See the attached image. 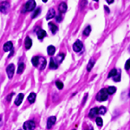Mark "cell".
Instances as JSON below:
<instances>
[{
    "instance_id": "2",
    "label": "cell",
    "mask_w": 130,
    "mask_h": 130,
    "mask_svg": "<svg viewBox=\"0 0 130 130\" xmlns=\"http://www.w3.org/2000/svg\"><path fill=\"white\" fill-rule=\"evenodd\" d=\"M36 7V3L34 0H29L25 4V10L27 12L33 11Z\"/></svg>"
},
{
    "instance_id": "9",
    "label": "cell",
    "mask_w": 130,
    "mask_h": 130,
    "mask_svg": "<svg viewBox=\"0 0 130 130\" xmlns=\"http://www.w3.org/2000/svg\"><path fill=\"white\" fill-rule=\"evenodd\" d=\"M12 48H13V44H12V42L10 41L6 42V43L4 44V46H3V50L6 52L12 50Z\"/></svg>"
},
{
    "instance_id": "14",
    "label": "cell",
    "mask_w": 130,
    "mask_h": 130,
    "mask_svg": "<svg viewBox=\"0 0 130 130\" xmlns=\"http://www.w3.org/2000/svg\"><path fill=\"white\" fill-rule=\"evenodd\" d=\"M37 36L39 39H42L46 36V32L43 29L39 30L37 32Z\"/></svg>"
},
{
    "instance_id": "34",
    "label": "cell",
    "mask_w": 130,
    "mask_h": 130,
    "mask_svg": "<svg viewBox=\"0 0 130 130\" xmlns=\"http://www.w3.org/2000/svg\"><path fill=\"white\" fill-rule=\"evenodd\" d=\"M13 95H14V93H12L11 95H10L9 96H8V97H7L8 101H10L11 100V98H12V96H13Z\"/></svg>"
},
{
    "instance_id": "23",
    "label": "cell",
    "mask_w": 130,
    "mask_h": 130,
    "mask_svg": "<svg viewBox=\"0 0 130 130\" xmlns=\"http://www.w3.org/2000/svg\"><path fill=\"white\" fill-rule=\"evenodd\" d=\"M24 69V64H21L18 67V69H17V73L18 74H21L23 73Z\"/></svg>"
},
{
    "instance_id": "16",
    "label": "cell",
    "mask_w": 130,
    "mask_h": 130,
    "mask_svg": "<svg viewBox=\"0 0 130 130\" xmlns=\"http://www.w3.org/2000/svg\"><path fill=\"white\" fill-rule=\"evenodd\" d=\"M35 100H36V94L33 92L30 93V95L28 96V100L29 102L31 103V104H33L34 102H35Z\"/></svg>"
},
{
    "instance_id": "25",
    "label": "cell",
    "mask_w": 130,
    "mask_h": 130,
    "mask_svg": "<svg viewBox=\"0 0 130 130\" xmlns=\"http://www.w3.org/2000/svg\"><path fill=\"white\" fill-rule=\"evenodd\" d=\"M96 123L98 126H102L103 125V120L101 117H97L96 119Z\"/></svg>"
},
{
    "instance_id": "27",
    "label": "cell",
    "mask_w": 130,
    "mask_h": 130,
    "mask_svg": "<svg viewBox=\"0 0 130 130\" xmlns=\"http://www.w3.org/2000/svg\"><path fill=\"white\" fill-rule=\"evenodd\" d=\"M94 62H93V61H90V62L89 63L88 65H87V71H91L92 68H93V65H94Z\"/></svg>"
},
{
    "instance_id": "13",
    "label": "cell",
    "mask_w": 130,
    "mask_h": 130,
    "mask_svg": "<svg viewBox=\"0 0 130 130\" xmlns=\"http://www.w3.org/2000/svg\"><path fill=\"white\" fill-rule=\"evenodd\" d=\"M58 9L60 13H65L66 12V10H67V5H66V4L65 3H61L59 4Z\"/></svg>"
},
{
    "instance_id": "33",
    "label": "cell",
    "mask_w": 130,
    "mask_h": 130,
    "mask_svg": "<svg viewBox=\"0 0 130 130\" xmlns=\"http://www.w3.org/2000/svg\"><path fill=\"white\" fill-rule=\"evenodd\" d=\"M56 20H57L58 22H61V21L62 20V17H61V15H59L58 16H57V17H56Z\"/></svg>"
},
{
    "instance_id": "8",
    "label": "cell",
    "mask_w": 130,
    "mask_h": 130,
    "mask_svg": "<svg viewBox=\"0 0 130 130\" xmlns=\"http://www.w3.org/2000/svg\"><path fill=\"white\" fill-rule=\"evenodd\" d=\"M55 11L54 8H51L49 10L48 13L47 14L46 16V19L47 20H50L51 19H52L55 17Z\"/></svg>"
},
{
    "instance_id": "4",
    "label": "cell",
    "mask_w": 130,
    "mask_h": 130,
    "mask_svg": "<svg viewBox=\"0 0 130 130\" xmlns=\"http://www.w3.org/2000/svg\"><path fill=\"white\" fill-rule=\"evenodd\" d=\"M14 71H15V65L13 64H11L8 65L6 68V73L8 74V77L9 79H12L13 77V75L14 74Z\"/></svg>"
},
{
    "instance_id": "24",
    "label": "cell",
    "mask_w": 130,
    "mask_h": 130,
    "mask_svg": "<svg viewBox=\"0 0 130 130\" xmlns=\"http://www.w3.org/2000/svg\"><path fill=\"white\" fill-rule=\"evenodd\" d=\"M91 31V27L90 26H87L86 28L84 29V34L85 36H89V35Z\"/></svg>"
},
{
    "instance_id": "20",
    "label": "cell",
    "mask_w": 130,
    "mask_h": 130,
    "mask_svg": "<svg viewBox=\"0 0 130 130\" xmlns=\"http://www.w3.org/2000/svg\"><path fill=\"white\" fill-rule=\"evenodd\" d=\"M117 74V69H112L110 71L109 74H108V77H115Z\"/></svg>"
},
{
    "instance_id": "31",
    "label": "cell",
    "mask_w": 130,
    "mask_h": 130,
    "mask_svg": "<svg viewBox=\"0 0 130 130\" xmlns=\"http://www.w3.org/2000/svg\"><path fill=\"white\" fill-rule=\"evenodd\" d=\"M45 66H46V60H45V59H44V58H42V65H41L40 69L41 70L43 69L45 67Z\"/></svg>"
},
{
    "instance_id": "1",
    "label": "cell",
    "mask_w": 130,
    "mask_h": 130,
    "mask_svg": "<svg viewBox=\"0 0 130 130\" xmlns=\"http://www.w3.org/2000/svg\"><path fill=\"white\" fill-rule=\"evenodd\" d=\"M108 96V93L107 92V89L103 88L98 93L96 98L99 102H103L107 100Z\"/></svg>"
},
{
    "instance_id": "32",
    "label": "cell",
    "mask_w": 130,
    "mask_h": 130,
    "mask_svg": "<svg viewBox=\"0 0 130 130\" xmlns=\"http://www.w3.org/2000/svg\"><path fill=\"white\" fill-rule=\"evenodd\" d=\"M130 69V59L128 60L126 62L125 64V69L126 70H129Z\"/></svg>"
},
{
    "instance_id": "19",
    "label": "cell",
    "mask_w": 130,
    "mask_h": 130,
    "mask_svg": "<svg viewBox=\"0 0 130 130\" xmlns=\"http://www.w3.org/2000/svg\"><path fill=\"white\" fill-rule=\"evenodd\" d=\"M107 92L108 95H113L116 92V88L115 86H110L107 89Z\"/></svg>"
},
{
    "instance_id": "36",
    "label": "cell",
    "mask_w": 130,
    "mask_h": 130,
    "mask_svg": "<svg viewBox=\"0 0 130 130\" xmlns=\"http://www.w3.org/2000/svg\"><path fill=\"white\" fill-rule=\"evenodd\" d=\"M42 1H43V2H44V3H46L48 0H42Z\"/></svg>"
},
{
    "instance_id": "7",
    "label": "cell",
    "mask_w": 130,
    "mask_h": 130,
    "mask_svg": "<svg viewBox=\"0 0 130 130\" xmlns=\"http://www.w3.org/2000/svg\"><path fill=\"white\" fill-rule=\"evenodd\" d=\"M55 121H56V117H54V116L50 117L47 120V128H51L55 124Z\"/></svg>"
},
{
    "instance_id": "11",
    "label": "cell",
    "mask_w": 130,
    "mask_h": 130,
    "mask_svg": "<svg viewBox=\"0 0 130 130\" xmlns=\"http://www.w3.org/2000/svg\"><path fill=\"white\" fill-rule=\"evenodd\" d=\"M32 40L29 37L27 36L25 39V42H24V44H25V47L26 49H30L32 46Z\"/></svg>"
},
{
    "instance_id": "17",
    "label": "cell",
    "mask_w": 130,
    "mask_h": 130,
    "mask_svg": "<svg viewBox=\"0 0 130 130\" xmlns=\"http://www.w3.org/2000/svg\"><path fill=\"white\" fill-rule=\"evenodd\" d=\"M55 48L54 46H49L47 48V52L49 55H53L55 53Z\"/></svg>"
},
{
    "instance_id": "37",
    "label": "cell",
    "mask_w": 130,
    "mask_h": 130,
    "mask_svg": "<svg viewBox=\"0 0 130 130\" xmlns=\"http://www.w3.org/2000/svg\"><path fill=\"white\" fill-rule=\"evenodd\" d=\"M94 1H96V2H98L99 1V0H94Z\"/></svg>"
},
{
    "instance_id": "5",
    "label": "cell",
    "mask_w": 130,
    "mask_h": 130,
    "mask_svg": "<svg viewBox=\"0 0 130 130\" xmlns=\"http://www.w3.org/2000/svg\"><path fill=\"white\" fill-rule=\"evenodd\" d=\"M82 48H83V44H82V42L79 40H77L76 42H75L74 44H73V50L75 51V52H79L82 50Z\"/></svg>"
},
{
    "instance_id": "30",
    "label": "cell",
    "mask_w": 130,
    "mask_h": 130,
    "mask_svg": "<svg viewBox=\"0 0 130 130\" xmlns=\"http://www.w3.org/2000/svg\"><path fill=\"white\" fill-rule=\"evenodd\" d=\"M114 80L116 82L120 81V80H121V74H120V73L118 74V73H117V74L114 77Z\"/></svg>"
},
{
    "instance_id": "3",
    "label": "cell",
    "mask_w": 130,
    "mask_h": 130,
    "mask_svg": "<svg viewBox=\"0 0 130 130\" xmlns=\"http://www.w3.org/2000/svg\"><path fill=\"white\" fill-rule=\"evenodd\" d=\"M35 126V123L33 121H27L23 124V128L24 130H34Z\"/></svg>"
},
{
    "instance_id": "29",
    "label": "cell",
    "mask_w": 130,
    "mask_h": 130,
    "mask_svg": "<svg viewBox=\"0 0 130 130\" xmlns=\"http://www.w3.org/2000/svg\"><path fill=\"white\" fill-rule=\"evenodd\" d=\"M40 13V9L38 8L37 10H36L34 11V12L33 13V15H32V17H33V18L36 17L37 16V15H38V14Z\"/></svg>"
},
{
    "instance_id": "28",
    "label": "cell",
    "mask_w": 130,
    "mask_h": 130,
    "mask_svg": "<svg viewBox=\"0 0 130 130\" xmlns=\"http://www.w3.org/2000/svg\"><path fill=\"white\" fill-rule=\"evenodd\" d=\"M55 84H56V86H57V87L58 88L59 90H61V89H63V83H62V82L59 81H58L56 82V83H55Z\"/></svg>"
},
{
    "instance_id": "6",
    "label": "cell",
    "mask_w": 130,
    "mask_h": 130,
    "mask_svg": "<svg viewBox=\"0 0 130 130\" xmlns=\"http://www.w3.org/2000/svg\"><path fill=\"white\" fill-rule=\"evenodd\" d=\"M9 3L6 1L3 2V3H1V4H0V10H1V12L4 13H7V12L9 10Z\"/></svg>"
},
{
    "instance_id": "26",
    "label": "cell",
    "mask_w": 130,
    "mask_h": 130,
    "mask_svg": "<svg viewBox=\"0 0 130 130\" xmlns=\"http://www.w3.org/2000/svg\"><path fill=\"white\" fill-rule=\"evenodd\" d=\"M64 55L63 53H60V54H59L57 56V60H58L59 62H61L63 61V60L64 59Z\"/></svg>"
},
{
    "instance_id": "22",
    "label": "cell",
    "mask_w": 130,
    "mask_h": 130,
    "mask_svg": "<svg viewBox=\"0 0 130 130\" xmlns=\"http://www.w3.org/2000/svg\"><path fill=\"white\" fill-rule=\"evenodd\" d=\"M49 67L51 69H57V65L55 64V62H54V60H53L52 58H51V59Z\"/></svg>"
},
{
    "instance_id": "35",
    "label": "cell",
    "mask_w": 130,
    "mask_h": 130,
    "mask_svg": "<svg viewBox=\"0 0 130 130\" xmlns=\"http://www.w3.org/2000/svg\"><path fill=\"white\" fill-rule=\"evenodd\" d=\"M106 1H107V3L108 4H112L114 1V0H106Z\"/></svg>"
},
{
    "instance_id": "18",
    "label": "cell",
    "mask_w": 130,
    "mask_h": 130,
    "mask_svg": "<svg viewBox=\"0 0 130 130\" xmlns=\"http://www.w3.org/2000/svg\"><path fill=\"white\" fill-rule=\"evenodd\" d=\"M39 61H40V58L38 56H35L32 58L31 62L33 64V66L37 67L39 64Z\"/></svg>"
},
{
    "instance_id": "21",
    "label": "cell",
    "mask_w": 130,
    "mask_h": 130,
    "mask_svg": "<svg viewBox=\"0 0 130 130\" xmlns=\"http://www.w3.org/2000/svg\"><path fill=\"white\" fill-rule=\"evenodd\" d=\"M106 109L105 107H100V108H98V114H102V115H104L106 113Z\"/></svg>"
},
{
    "instance_id": "38",
    "label": "cell",
    "mask_w": 130,
    "mask_h": 130,
    "mask_svg": "<svg viewBox=\"0 0 130 130\" xmlns=\"http://www.w3.org/2000/svg\"></svg>"
},
{
    "instance_id": "10",
    "label": "cell",
    "mask_w": 130,
    "mask_h": 130,
    "mask_svg": "<svg viewBox=\"0 0 130 130\" xmlns=\"http://www.w3.org/2000/svg\"><path fill=\"white\" fill-rule=\"evenodd\" d=\"M23 98H24V95H23V93H20L19 94L18 96H17L16 99L15 100V104L17 106L20 105L22 103L23 100Z\"/></svg>"
},
{
    "instance_id": "12",
    "label": "cell",
    "mask_w": 130,
    "mask_h": 130,
    "mask_svg": "<svg viewBox=\"0 0 130 130\" xmlns=\"http://www.w3.org/2000/svg\"><path fill=\"white\" fill-rule=\"evenodd\" d=\"M97 114H98V108L97 107H94L92 109H91V111H89V117H94Z\"/></svg>"
},
{
    "instance_id": "15",
    "label": "cell",
    "mask_w": 130,
    "mask_h": 130,
    "mask_svg": "<svg viewBox=\"0 0 130 130\" xmlns=\"http://www.w3.org/2000/svg\"><path fill=\"white\" fill-rule=\"evenodd\" d=\"M49 28L50 29H51V32H52L53 34H55V33L57 32V27L56 26L55 24H54L53 23H52V22H50V23H49Z\"/></svg>"
}]
</instances>
